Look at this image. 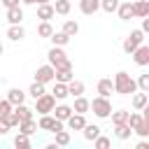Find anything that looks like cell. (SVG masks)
Returning <instances> with one entry per match:
<instances>
[{
	"label": "cell",
	"instance_id": "cell-28",
	"mask_svg": "<svg viewBox=\"0 0 149 149\" xmlns=\"http://www.w3.org/2000/svg\"><path fill=\"white\" fill-rule=\"evenodd\" d=\"M19 130H21V133H26V135H33V133L37 130L35 119H26V121H21V123H19Z\"/></svg>",
	"mask_w": 149,
	"mask_h": 149
},
{
	"label": "cell",
	"instance_id": "cell-49",
	"mask_svg": "<svg viewBox=\"0 0 149 149\" xmlns=\"http://www.w3.org/2000/svg\"><path fill=\"white\" fill-rule=\"evenodd\" d=\"M35 2H37V5H42V2H49V0H35Z\"/></svg>",
	"mask_w": 149,
	"mask_h": 149
},
{
	"label": "cell",
	"instance_id": "cell-47",
	"mask_svg": "<svg viewBox=\"0 0 149 149\" xmlns=\"http://www.w3.org/2000/svg\"><path fill=\"white\" fill-rule=\"evenodd\" d=\"M140 112H142V116H149V102H147V105H144Z\"/></svg>",
	"mask_w": 149,
	"mask_h": 149
},
{
	"label": "cell",
	"instance_id": "cell-48",
	"mask_svg": "<svg viewBox=\"0 0 149 149\" xmlns=\"http://www.w3.org/2000/svg\"><path fill=\"white\" fill-rule=\"evenodd\" d=\"M23 5H35V0H21Z\"/></svg>",
	"mask_w": 149,
	"mask_h": 149
},
{
	"label": "cell",
	"instance_id": "cell-15",
	"mask_svg": "<svg viewBox=\"0 0 149 149\" xmlns=\"http://www.w3.org/2000/svg\"><path fill=\"white\" fill-rule=\"evenodd\" d=\"M133 12H135L137 19L149 16V0H137V2H133Z\"/></svg>",
	"mask_w": 149,
	"mask_h": 149
},
{
	"label": "cell",
	"instance_id": "cell-8",
	"mask_svg": "<svg viewBox=\"0 0 149 149\" xmlns=\"http://www.w3.org/2000/svg\"><path fill=\"white\" fill-rule=\"evenodd\" d=\"M133 61H135V65H140V68H144V65H149V44H140L135 51H133Z\"/></svg>",
	"mask_w": 149,
	"mask_h": 149
},
{
	"label": "cell",
	"instance_id": "cell-20",
	"mask_svg": "<svg viewBox=\"0 0 149 149\" xmlns=\"http://www.w3.org/2000/svg\"><path fill=\"white\" fill-rule=\"evenodd\" d=\"M81 130H84V140H88V142H93L100 135V126H95V123H86Z\"/></svg>",
	"mask_w": 149,
	"mask_h": 149
},
{
	"label": "cell",
	"instance_id": "cell-38",
	"mask_svg": "<svg viewBox=\"0 0 149 149\" xmlns=\"http://www.w3.org/2000/svg\"><path fill=\"white\" fill-rule=\"evenodd\" d=\"M14 144L16 147H30V135H26V133L19 130V135L14 137Z\"/></svg>",
	"mask_w": 149,
	"mask_h": 149
},
{
	"label": "cell",
	"instance_id": "cell-24",
	"mask_svg": "<svg viewBox=\"0 0 149 149\" xmlns=\"http://www.w3.org/2000/svg\"><path fill=\"white\" fill-rule=\"evenodd\" d=\"M133 133H137L140 137H149V116H142V121L133 128Z\"/></svg>",
	"mask_w": 149,
	"mask_h": 149
},
{
	"label": "cell",
	"instance_id": "cell-11",
	"mask_svg": "<svg viewBox=\"0 0 149 149\" xmlns=\"http://www.w3.org/2000/svg\"><path fill=\"white\" fill-rule=\"evenodd\" d=\"M72 79H74V74H72V65L56 68V79H54V81H63V84H68V81H72Z\"/></svg>",
	"mask_w": 149,
	"mask_h": 149
},
{
	"label": "cell",
	"instance_id": "cell-50",
	"mask_svg": "<svg viewBox=\"0 0 149 149\" xmlns=\"http://www.w3.org/2000/svg\"><path fill=\"white\" fill-rule=\"evenodd\" d=\"M2 51H5V49H2V44H0V56H2Z\"/></svg>",
	"mask_w": 149,
	"mask_h": 149
},
{
	"label": "cell",
	"instance_id": "cell-5",
	"mask_svg": "<svg viewBox=\"0 0 149 149\" xmlns=\"http://www.w3.org/2000/svg\"><path fill=\"white\" fill-rule=\"evenodd\" d=\"M47 58H49V63H51L54 68L72 65V63H70V58H68V54L63 51V47H51V49H49V54H47Z\"/></svg>",
	"mask_w": 149,
	"mask_h": 149
},
{
	"label": "cell",
	"instance_id": "cell-31",
	"mask_svg": "<svg viewBox=\"0 0 149 149\" xmlns=\"http://www.w3.org/2000/svg\"><path fill=\"white\" fill-rule=\"evenodd\" d=\"M147 102H149L147 91H144V93H133V107H135V109H142Z\"/></svg>",
	"mask_w": 149,
	"mask_h": 149
},
{
	"label": "cell",
	"instance_id": "cell-18",
	"mask_svg": "<svg viewBox=\"0 0 149 149\" xmlns=\"http://www.w3.org/2000/svg\"><path fill=\"white\" fill-rule=\"evenodd\" d=\"M112 91H114V81H112V79H100V81H98V93H100V95L109 98Z\"/></svg>",
	"mask_w": 149,
	"mask_h": 149
},
{
	"label": "cell",
	"instance_id": "cell-45",
	"mask_svg": "<svg viewBox=\"0 0 149 149\" xmlns=\"http://www.w3.org/2000/svg\"><path fill=\"white\" fill-rule=\"evenodd\" d=\"M142 33H149V16L142 19Z\"/></svg>",
	"mask_w": 149,
	"mask_h": 149
},
{
	"label": "cell",
	"instance_id": "cell-37",
	"mask_svg": "<svg viewBox=\"0 0 149 149\" xmlns=\"http://www.w3.org/2000/svg\"><path fill=\"white\" fill-rule=\"evenodd\" d=\"M5 119H7V123H9V128H19V123H21V119H19V114L12 109V112H7L5 114Z\"/></svg>",
	"mask_w": 149,
	"mask_h": 149
},
{
	"label": "cell",
	"instance_id": "cell-2",
	"mask_svg": "<svg viewBox=\"0 0 149 149\" xmlns=\"http://www.w3.org/2000/svg\"><path fill=\"white\" fill-rule=\"evenodd\" d=\"M91 109H93V114H95L98 119H107V116L112 114V102H109V98L98 95V98L91 100Z\"/></svg>",
	"mask_w": 149,
	"mask_h": 149
},
{
	"label": "cell",
	"instance_id": "cell-21",
	"mask_svg": "<svg viewBox=\"0 0 149 149\" xmlns=\"http://www.w3.org/2000/svg\"><path fill=\"white\" fill-rule=\"evenodd\" d=\"M114 135H116L119 140H128V137L133 135V128H130L128 123H116V126H114Z\"/></svg>",
	"mask_w": 149,
	"mask_h": 149
},
{
	"label": "cell",
	"instance_id": "cell-4",
	"mask_svg": "<svg viewBox=\"0 0 149 149\" xmlns=\"http://www.w3.org/2000/svg\"><path fill=\"white\" fill-rule=\"evenodd\" d=\"M142 42H144V33H142V28H137V30H130V35L123 40V44H121V47H123V51H126V54H133Z\"/></svg>",
	"mask_w": 149,
	"mask_h": 149
},
{
	"label": "cell",
	"instance_id": "cell-7",
	"mask_svg": "<svg viewBox=\"0 0 149 149\" xmlns=\"http://www.w3.org/2000/svg\"><path fill=\"white\" fill-rule=\"evenodd\" d=\"M54 79H56V68H54L51 63L40 65V68L35 70V81H40V84H49V81H54Z\"/></svg>",
	"mask_w": 149,
	"mask_h": 149
},
{
	"label": "cell",
	"instance_id": "cell-1",
	"mask_svg": "<svg viewBox=\"0 0 149 149\" xmlns=\"http://www.w3.org/2000/svg\"><path fill=\"white\" fill-rule=\"evenodd\" d=\"M114 91L116 93H121V95H133L135 91H137V81L128 74V72H116L114 74Z\"/></svg>",
	"mask_w": 149,
	"mask_h": 149
},
{
	"label": "cell",
	"instance_id": "cell-33",
	"mask_svg": "<svg viewBox=\"0 0 149 149\" xmlns=\"http://www.w3.org/2000/svg\"><path fill=\"white\" fill-rule=\"evenodd\" d=\"M63 33L70 35V37H74V35L79 33V23H77V21H65V23H63Z\"/></svg>",
	"mask_w": 149,
	"mask_h": 149
},
{
	"label": "cell",
	"instance_id": "cell-25",
	"mask_svg": "<svg viewBox=\"0 0 149 149\" xmlns=\"http://www.w3.org/2000/svg\"><path fill=\"white\" fill-rule=\"evenodd\" d=\"M68 93L70 95H81L84 93V81H77V79H72V81H68Z\"/></svg>",
	"mask_w": 149,
	"mask_h": 149
},
{
	"label": "cell",
	"instance_id": "cell-41",
	"mask_svg": "<svg viewBox=\"0 0 149 149\" xmlns=\"http://www.w3.org/2000/svg\"><path fill=\"white\" fill-rule=\"evenodd\" d=\"M140 121H142V114H137V112H130V114H128V126H130V128H135Z\"/></svg>",
	"mask_w": 149,
	"mask_h": 149
},
{
	"label": "cell",
	"instance_id": "cell-29",
	"mask_svg": "<svg viewBox=\"0 0 149 149\" xmlns=\"http://www.w3.org/2000/svg\"><path fill=\"white\" fill-rule=\"evenodd\" d=\"M70 0H56L54 2V12L56 14H61V16H65V14H70Z\"/></svg>",
	"mask_w": 149,
	"mask_h": 149
},
{
	"label": "cell",
	"instance_id": "cell-19",
	"mask_svg": "<svg viewBox=\"0 0 149 149\" xmlns=\"http://www.w3.org/2000/svg\"><path fill=\"white\" fill-rule=\"evenodd\" d=\"M7 100H9L12 105H21V102L26 100V93H23L21 88H9V91H7Z\"/></svg>",
	"mask_w": 149,
	"mask_h": 149
},
{
	"label": "cell",
	"instance_id": "cell-23",
	"mask_svg": "<svg viewBox=\"0 0 149 149\" xmlns=\"http://www.w3.org/2000/svg\"><path fill=\"white\" fill-rule=\"evenodd\" d=\"M49 40H51V42H54V47H65V44H68V42H70V35H65V33H63V30H58V33H56V30H54V35H51V37H49Z\"/></svg>",
	"mask_w": 149,
	"mask_h": 149
},
{
	"label": "cell",
	"instance_id": "cell-13",
	"mask_svg": "<svg viewBox=\"0 0 149 149\" xmlns=\"http://www.w3.org/2000/svg\"><path fill=\"white\" fill-rule=\"evenodd\" d=\"M79 9H81V14H95L98 9H100V0H79Z\"/></svg>",
	"mask_w": 149,
	"mask_h": 149
},
{
	"label": "cell",
	"instance_id": "cell-36",
	"mask_svg": "<svg viewBox=\"0 0 149 149\" xmlns=\"http://www.w3.org/2000/svg\"><path fill=\"white\" fill-rule=\"evenodd\" d=\"M116 7H119V0H100V9L107 12V14L116 12Z\"/></svg>",
	"mask_w": 149,
	"mask_h": 149
},
{
	"label": "cell",
	"instance_id": "cell-27",
	"mask_svg": "<svg viewBox=\"0 0 149 149\" xmlns=\"http://www.w3.org/2000/svg\"><path fill=\"white\" fill-rule=\"evenodd\" d=\"M70 114H72V107H68V105H58V107H54V116L61 119V121H68Z\"/></svg>",
	"mask_w": 149,
	"mask_h": 149
},
{
	"label": "cell",
	"instance_id": "cell-12",
	"mask_svg": "<svg viewBox=\"0 0 149 149\" xmlns=\"http://www.w3.org/2000/svg\"><path fill=\"white\" fill-rule=\"evenodd\" d=\"M7 21H9V26H16V23L23 21V9H21V5L7 9Z\"/></svg>",
	"mask_w": 149,
	"mask_h": 149
},
{
	"label": "cell",
	"instance_id": "cell-22",
	"mask_svg": "<svg viewBox=\"0 0 149 149\" xmlns=\"http://www.w3.org/2000/svg\"><path fill=\"white\" fill-rule=\"evenodd\" d=\"M51 95L56 98V100H63V98H68L70 93H68V84H63V81H56L54 84V91H51Z\"/></svg>",
	"mask_w": 149,
	"mask_h": 149
},
{
	"label": "cell",
	"instance_id": "cell-39",
	"mask_svg": "<svg viewBox=\"0 0 149 149\" xmlns=\"http://www.w3.org/2000/svg\"><path fill=\"white\" fill-rule=\"evenodd\" d=\"M135 81H137V88H142V91L149 93V72H147V74H140Z\"/></svg>",
	"mask_w": 149,
	"mask_h": 149
},
{
	"label": "cell",
	"instance_id": "cell-44",
	"mask_svg": "<svg viewBox=\"0 0 149 149\" xmlns=\"http://www.w3.org/2000/svg\"><path fill=\"white\" fill-rule=\"evenodd\" d=\"M0 2H2V7H7V9H9V7H16L21 0H0Z\"/></svg>",
	"mask_w": 149,
	"mask_h": 149
},
{
	"label": "cell",
	"instance_id": "cell-10",
	"mask_svg": "<svg viewBox=\"0 0 149 149\" xmlns=\"http://www.w3.org/2000/svg\"><path fill=\"white\" fill-rule=\"evenodd\" d=\"M116 14H119V19H121V21H130V19L135 16V12H133V2H119Z\"/></svg>",
	"mask_w": 149,
	"mask_h": 149
},
{
	"label": "cell",
	"instance_id": "cell-16",
	"mask_svg": "<svg viewBox=\"0 0 149 149\" xmlns=\"http://www.w3.org/2000/svg\"><path fill=\"white\" fill-rule=\"evenodd\" d=\"M7 37H9L12 42H21V40L26 37V30L21 28V23H16V26H9V30H7Z\"/></svg>",
	"mask_w": 149,
	"mask_h": 149
},
{
	"label": "cell",
	"instance_id": "cell-42",
	"mask_svg": "<svg viewBox=\"0 0 149 149\" xmlns=\"http://www.w3.org/2000/svg\"><path fill=\"white\" fill-rule=\"evenodd\" d=\"M12 109H14V105H12L7 98H5V100H0V116H5V114H7V112H12Z\"/></svg>",
	"mask_w": 149,
	"mask_h": 149
},
{
	"label": "cell",
	"instance_id": "cell-3",
	"mask_svg": "<svg viewBox=\"0 0 149 149\" xmlns=\"http://www.w3.org/2000/svg\"><path fill=\"white\" fill-rule=\"evenodd\" d=\"M56 107V98L51 93H42L40 98H35V112L37 114H51Z\"/></svg>",
	"mask_w": 149,
	"mask_h": 149
},
{
	"label": "cell",
	"instance_id": "cell-35",
	"mask_svg": "<svg viewBox=\"0 0 149 149\" xmlns=\"http://www.w3.org/2000/svg\"><path fill=\"white\" fill-rule=\"evenodd\" d=\"M42 93H47V91H44V84L33 81V84H30V88H28V95H30V98H40Z\"/></svg>",
	"mask_w": 149,
	"mask_h": 149
},
{
	"label": "cell",
	"instance_id": "cell-30",
	"mask_svg": "<svg viewBox=\"0 0 149 149\" xmlns=\"http://www.w3.org/2000/svg\"><path fill=\"white\" fill-rule=\"evenodd\" d=\"M54 135H56V147H68V144H70V133H68V130L61 128V130H56Z\"/></svg>",
	"mask_w": 149,
	"mask_h": 149
},
{
	"label": "cell",
	"instance_id": "cell-14",
	"mask_svg": "<svg viewBox=\"0 0 149 149\" xmlns=\"http://www.w3.org/2000/svg\"><path fill=\"white\" fill-rule=\"evenodd\" d=\"M54 14H56V12H54V5H49V2L37 5V19H40V21H49Z\"/></svg>",
	"mask_w": 149,
	"mask_h": 149
},
{
	"label": "cell",
	"instance_id": "cell-6",
	"mask_svg": "<svg viewBox=\"0 0 149 149\" xmlns=\"http://www.w3.org/2000/svg\"><path fill=\"white\" fill-rule=\"evenodd\" d=\"M63 123H65V121H61V119H56V116H51V114H42V116H40V121H37V128H40V130L56 133V130H61V128H63Z\"/></svg>",
	"mask_w": 149,
	"mask_h": 149
},
{
	"label": "cell",
	"instance_id": "cell-17",
	"mask_svg": "<svg viewBox=\"0 0 149 149\" xmlns=\"http://www.w3.org/2000/svg\"><path fill=\"white\" fill-rule=\"evenodd\" d=\"M91 109V102L84 98V95H77L74 98V105H72V112H79V114H86Z\"/></svg>",
	"mask_w": 149,
	"mask_h": 149
},
{
	"label": "cell",
	"instance_id": "cell-32",
	"mask_svg": "<svg viewBox=\"0 0 149 149\" xmlns=\"http://www.w3.org/2000/svg\"><path fill=\"white\" fill-rule=\"evenodd\" d=\"M128 114H130V112H126V109H119V112H112L109 116H112V123L116 126V123H128Z\"/></svg>",
	"mask_w": 149,
	"mask_h": 149
},
{
	"label": "cell",
	"instance_id": "cell-40",
	"mask_svg": "<svg viewBox=\"0 0 149 149\" xmlns=\"http://www.w3.org/2000/svg\"><path fill=\"white\" fill-rule=\"evenodd\" d=\"M93 144H95L98 149H107V147H109L112 142H109V137H102V135H98V137L93 140Z\"/></svg>",
	"mask_w": 149,
	"mask_h": 149
},
{
	"label": "cell",
	"instance_id": "cell-46",
	"mask_svg": "<svg viewBox=\"0 0 149 149\" xmlns=\"http://www.w3.org/2000/svg\"><path fill=\"white\" fill-rule=\"evenodd\" d=\"M135 147H137V149H149V142H147V140H140Z\"/></svg>",
	"mask_w": 149,
	"mask_h": 149
},
{
	"label": "cell",
	"instance_id": "cell-26",
	"mask_svg": "<svg viewBox=\"0 0 149 149\" xmlns=\"http://www.w3.org/2000/svg\"><path fill=\"white\" fill-rule=\"evenodd\" d=\"M14 112L19 114L21 121H26V119H33V112H35V109H30V107H26V105L21 102V105H14Z\"/></svg>",
	"mask_w": 149,
	"mask_h": 149
},
{
	"label": "cell",
	"instance_id": "cell-51",
	"mask_svg": "<svg viewBox=\"0 0 149 149\" xmlns=\"http://www.w3.org/2000/svg\"><path fill=\"white\" fill-rule=\"evenodd\" d=\"M0 7H2V2H0Z\"/></svg>",
	"mask_w": 149,
	"mask_h": 149
},
{
	"label": "cell",
	"instance_id": "cell-34",
	"mask_svg": "<svg viewBox=\"0 0 149 149\" xmlns=\"http://www.w3.org/2000/svg\"><path fill=\"white\" fill-rule=\"evenodd\" d=\"M37 35H40V37H51V35H54L51 23H49V21H42V23L37 26Z\"/></svg>",
	"mask_w": 149,
	"mask_h": 149
},
{
	"label": "cell",
	"instance_id": "cell-43",
	"mask_svg": "<svg viewBox=\"0 0 149 149\" xmlns=\"http://www.w3.org/2000/svg\"><path fill=\"white\" fill-rule=\"evenodd\" d=\"M12 128H9V123H7V119L5 116H0V135H7Z\"/></svg>",
	"mask_w": 149,
	"mask_h": 149
},
{
	"label": "cell",
	"instance_id": "cell-9",
	"mask_svg": "<svg viewBox=\"0 0 149 149\" xmlns=\"http://www.w3.org/2000/svg\"><path fill=\"white\" fill-rule=\"evenodd\" d=\"M68 128L70 130H81L84 126H86V119H84V114H79V112H72L70 116H68Z\"/></svg>",
	"mask_w": 149,
	"mask_h": 149
}]
</instances>
